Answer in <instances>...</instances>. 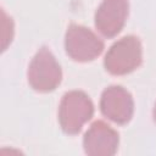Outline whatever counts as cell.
Wrapping results in <instances>:
<instances>
[{
	"mask_svg": "<svg viewBox=\"0 0 156 156\" xmlns=\"http://www.w3.org/2000/svg\"><path fill=\"white\" fill-rule=\"evenodd\" d=\"M94 115L91 99L82 90L66 93L58 106V123L66 134H77Z\"/></svg>",
	"mask_w": 156,
	"mask_h": 156,
	"instance_id": "obj_1",
	"label": "cell"
},
{
	"mask_svg": "<svg viewBox=\"0 0 156 156\" xmlns=\"http://www.w3.org/2000/svg\"><path fill=\"white\" fill-rule=\"evenodd\" d=\"M143 61V46L138 37L126 35L107 50L104 66L113 76H124L136 69Z\"/></svg>",
	"mask_w": 156,
	"mask_h": 156,
	"instance_id": "obj_2",
	"label": "cell"
},
{
	"mask_svg": "<svg viewBox=\"0 0 156 156\" xmlns=\"http://www.w3.org/2000/svg\"><path fill=\"white\" fill-rule=\"evenodd\" d=\"M29 85L39 93L55 90L62 80V69L56 57L48 48H41L32 58L28 72Z\"/></svg>",
	"mask_w": 156,
	"mask_h": 156,
	"instance_id": "obj_3",
	"label": "cell"
},
{
	"mask_svg": "<svg viewBox=\"0 0 156 156\" xmlns=\"http://www.w3.org/2000/svg\"><path fill=\"white\" fill-rule=\"evenodd\" d=\"M104 41L89 28L80 24H69L65 35L67 55L77 62L95 60L104 51Z\"/></svg>",
	"mask_w": 156,
	"mask_h": 156,
	"instance_id": "obj_4",
	"label": "cell"
},
{
	"mask_svg": "<svg viewBox=\"0 0 156 156\" xmlns=\"http://www.w3.org/2000/svg\"><path fill=\"white\" fill-rule=\"evenodd\" d=\"M101 113L117 124L128 123L134 113V101L130 93L121 85L107 87L100 99Z\"/></svg>",
	"mask_w": 156,
	"mask_h": 156,
	"instance_id": "obj_5",
	"label": "cell"
},
{
	"mask_svg": "<svg viewBox=\"0 0 156 156\" xmlns=\"http://www.w3.org/2000/svg\"><path fill=\"white\" fill-rule=\"evenodd\" d=\"M119 144L117 130L104 121H95L83 136V147L90 156L115 155Z\"/></svg>",
	"mask_w": 156,
	"mask_h": 156,
	"instance_id": "obj_6",
	"label": "cell"
},
{
	"mask_svg": "<svg viewBox=\"0 0 156 156\" xmlns=\"http://www.w3.org/2000/svg\"><path fill=\"white\" fill-rule=\"evenodd\" d=\"M128 0H102L95 12V27L106 38L116 37L128 17Z\"/></svg>",
	"mask_w": 156,
	"mask_h": 156,
	"instance_id": "obj_7",
	"label": "cell"
},
{
	"mask_svg": "<svg viewBox=\"0 0 156 156\" xmlns=\"http://www.w3.org/2000/svg\"><path fill=\"white\" fill-rule=\"evenodd\" d=\"M152 117H154V121L156 122V104H155V107H154V111H152Z\"/></svg>",
	"mask_w": 156,
	"mask_h": 156,
	"instance_id": "obj_8",
	"label": "cell"
}]
</instances>
